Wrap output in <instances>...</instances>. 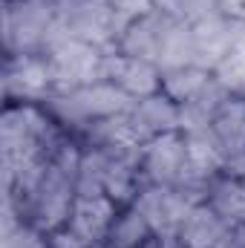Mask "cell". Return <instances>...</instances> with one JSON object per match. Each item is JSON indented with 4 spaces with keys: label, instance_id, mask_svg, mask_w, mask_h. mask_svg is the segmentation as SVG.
I'll return each mask as SVG.
<instances>
[{
    "label": "cell",
    "instance_id": "6da1fadb",
    "mask_svg": "<svg viewBox=\"0 0 245 248\" xmlns=\"http://www.w3.org/2000/svg\"><path fill=\"white\" fill-rule=\"evenodd\" d=\"M222 6H225V12H231V15H243L245 17V0H222Z\"/></svg>",
    "mask_w": 245,
    "mask_h": 248
}]
</instances>
